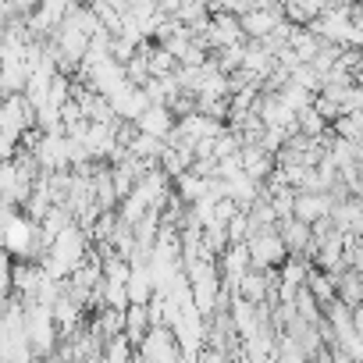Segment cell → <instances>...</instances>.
I'll use <instances>...</instances> for the list:
<instances>
[{
    "mask_svg": "<svg viewBox=\"0 0 363 363\" xmlns=\"http://www.w3.org/2000/svg\"><path fill=\"white\" fill-rule=\"evenodd\" d=\"M239 18H242L246 40H267V36L285 22V15H281L278 8H267V4H257L253 11H246V15H239Z\"/></svg>",
    "mask_w": 363,
    "mask_h": 363,
    "instance_id": "1",
    "label": "cell"
},
{
    "mask_svg": "<svg viewBox=\"0 0 363 363\" xmlns=\"http://www.w3.org/2000/svg\"><path fill=\"white\" fill-rule=\"evenodd\" d=\"M338 299H345L349 306H363V271L356 267L338 271Z\"/></svg>",
    "mask_w": 363,
    "mask_h": 363,
    "instance_id": "2",
    "label": "cell"
}]
</instances>
